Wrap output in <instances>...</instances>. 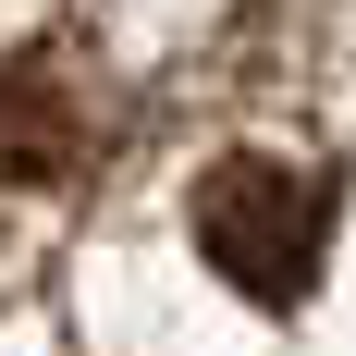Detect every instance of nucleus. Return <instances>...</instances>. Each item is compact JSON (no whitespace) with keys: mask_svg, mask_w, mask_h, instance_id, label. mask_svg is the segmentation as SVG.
<instances>
[{"mask_svg":"<svg viewBox=\"0 0 356 356\" xmlns=\"http://www.w3.org/2000/svg\"><path fill=\"white\" fill-rule=\"evenodd\" d=\"M99 136H111V111L62 62H0V172L13 184H62Z\"/></svg>","mask_w":356,"mask_h":356,"instance_id":"f03ea898","label":"nucleus"},{"mask_svg":"<svg viewBox=\"0 0 356 356\" xmlns=\"http://www.w3.org/2000/svg\"><path fill=\"white\" fill-rule=\"evenodd\" d=\"M332 221H344V184L320 160H283V147H234L197 172L184 197V234L246 307H307L320 295V258H332Z\"/></svg>","mask_w":356,"mask_h":356,"instance_id":"f257e3e1","label":"nucleus"}]
</instances>
